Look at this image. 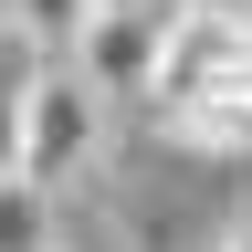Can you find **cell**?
<instances>
[{"label": "cell", "mask_w": 252, "mask_h": 252, "mask_svg": "<svg viewBox=\"0 0 252 252\" xmlns=\"http://www.w3.org/2000/svg\"><path fill=\"white\" fill-rule=\"evenodd\" d=\"M231 252H252V231H242V242H231Z\"/></svg>", "instance_id": "cell-8"}, {"label": "cell", "mask_w": 252, "mask_h": 252, "mask_svg": "<svg viewBox=\"0 0 252 252\" xmlns=\"http://www.w3.org/2000/svg\"><path fill=\"white\" fill-rule=\"evenodd\" d=\"M147 105L179 147H210V158L252 147V21L210 11V0H179L168 53L147 74Z\"/></svg>", "instance_id": "cell-1"}, {"label": "cell", "mask_w": 252, "mask_h": 252, "mask_svg": "<svg viewBox=\"0 0 252 252\" xmlns=\"http://www.w3.org/2000/svg\"><path fill=\"white\" fill-rule=\"evenodd\" d=\"M94 126H105V84H94L74 53H42V63H32V94H21V168L42 189L84 179Z\"/></svg>", "instance_id": "cell-2"}, {"label": "cell", "mask_w": 252, "mask_h": 252, "mask_svg": "<svg viewBox=\"0 0 252 252\" xmlns=\"http://www.w3.org/2000/svg\"><path fill=\"white\" fill-rule=\"evenodd\" d=\"M168 21H179V0H158V11H94V21L74 32V63H84L105 94H147L158 53H168Z\"/></svg>", "instance_id": "cell-3"}, {"label": "cell", "mask_w": 252, "mask_h": 252, "mask_svg": "<svg viewBox=\"0 0 252 252\" xmlns=\"http://www.w3.org/2000/svg\"><path fill=\"white\" fill-rule=\"evenodd\" d=\"M0 11H11V0H0Z\"/></svg>", "instance_id": "cell-9"}, {"label": "cell", "mask_w": 252, "mask_h": 252, "mask_svg": "<svg viewBox=\"0 0 252 252\" xmlns=\"http://www.w3.org/2000/svg\"><path fill=\"white\" fill-rule=\"evenodd\" d=\"M0 252H53V189L32 168H0Z\"/></svg>", "instance_id": "cell-4"}, {"label": "cell", "mask_w": 252, "mask_h": 252, "mask_svg": "<svg viewBox=\"0 0 252 252\" xmlns=\"http://www.w3.org/2000/svg\"><path fill=\"white\" fill-rule=\"evenodd\" d=\"M94 11H158V0H94Z\"/></svg>", "instance_id": "cell-6"}, {"label": "cell", "mask_w": 252, "mask_h": 252, "mask_svg": "<svg viewBox=\"0 0 252 252\" xmlns=\"http://www.w3.org/2000/svg\"><path fill=\"white\" fill-rule=\"evenodd\" d=\"M0 21H21V32H32L42 53H74V32L94 21V0H11Z\"/></svg>", "instance_id": "cell-5"}, {"label": "cell", "mask_w": 252, "mask_h": 252, "mask_svg": "<svg viewBox=\"0 0 252 252\" xmlns=\"http://www.w3.org/2000/svg\"><path fill=\"white\" fill-rule=\"evenodd\" d=\"M210 11H231V21H252V0H210Z\"/></svg>", "instance_id": "cell-7"}]
</instances>
